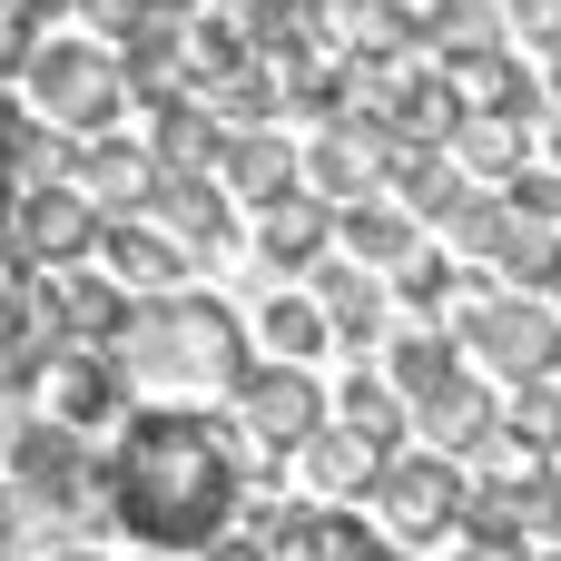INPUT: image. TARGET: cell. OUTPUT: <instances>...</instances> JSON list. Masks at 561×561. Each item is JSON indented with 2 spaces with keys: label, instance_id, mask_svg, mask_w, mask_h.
I'll return each instance as SVG.
<instances>
[{
  "label": "cell",
  "instance_id": "cell-3",
  "mask_svg": "<svg viewBox=\"0 0 561 561\" xmlns=\"http://www.w3.org/2000/svg\"><path fill=\"white\" fill-rule=\"evenodd\" d=\"M128 59H118V39H79V30H59V39H30V59H20V99H30V118H49L69 148L79 138H108L118 128V108H128Z\"/></svg>",
  "mask_w": 561,
  "mask_h": 561
},
{
  "label": "cell",
  "instance_id": "cell-33",
  "mask_svg": "<svg viewBox=\"0 0 561 561\" xmlns=\"http://www.w3.org/2000/svg\"><path fill=\"white\" fill-rule=\"evenodd\" d=\"M542 158H552V168H561V108H552V118H542Z\"/></svg>",
  "mask_w": 561,
  "mask_h": 561
},
{
  "label": "cell",
  "instance_id": "cell-18",
  "mask_svg": "<svg viewBox=\"0 0 561 561\" xmlns=\"http://www.w3.org/2000/svg\"><path fill=\"white\" fill-rule=\"evenodd\" d=\"M463 375H473V355H463L454 325H404V335L385 345V385H394L404 404H434V394L463 385Z\"/></svg>",
  "mask_w": 561,
  "mask_h": 561
},
{
  "label": "cell",
  "instance_id": "cell-24",
  "mask_svg": "<svg viewBox=\"0 0 561 561\" xmlns=\"http://www.w3.org/2000/svg\"><path fill=\"white\" fill-rule=\"evenodd\" d=\"M503 227H513V197L473 178V187L454 197V217H444V247H454L463 266H483V276H493V247H503Z\"/></svg>",
  "mask_w": 561,
  "mask_h": 561
},
{
  "label": "cell",
  "instance_id": "cell-11",
  "mask_svg": "<svg viewBox=\"0 0 561 561\" xmlns=\"http://www.w3.org/2000/svg\"><path fill=\"white\" fill-rule=\"evenodd\" d=\"M148 217H158V227H168L187 256H227V247H237V217H247V207L227 197V178H217V168H168V178H158V207H148Z\"/></svg>",
  "mask_w": 561,
  "mask_h": 561
},
{
  "label": "cell",
  "instance_id": "cell-23",
  "mask_svg": "<svg viewBox=\"0 0 561 561\" xmlns=\"http://www.w3.org/2000/svg\"><path fill=\"white\" fill-rule=\"evenodd\" d=\"M424 49H434V59L513 49V10H503V0H424Z\"/></svg>",
  "mask_w": 561,
  "mask_h": 561
},
{
  "label": "cell",
  "instance_id": "cell-29",
  "mask_svg": "<svg viewBox=\"0 0 561 561\" xmlns=\"http://www.w3.org/2000/svg\"><path fill=\"white\" fill-rule=\"evenodd\" d=\"M187 561H276V552H266V542H256V533H247V523H237V533H217V542H207V552H187Z\"/></svg>",
  "mask_w": 561,
  "mask_h": 561
},
{
  "label": "cell",
  "instance_id": "cell-30",
  "mask_svg": "<svg viewBox=\"0 0 561 561\" xmlns=\"http://www.w3.org/2000/svg\"><path fill=\"white\" fill-rule=\"evenodd\" d=\"M20 552V493H10V473H0V561Z\"/></svg>",
  "mask_w": 561,
  "mask_h": 561
},
{
  "label": "cell",
  "instance_id": "cell-16",
  "mask_svg": "<svg viewBox=\"0 0 561 561\" xmlns=\"http://www.w3.org/2000/svg\"><path fill=\"white\" fill-rule=\"evenodd\" d=\"M306 286H316V306L335 316V345H355V355H365V345H385V306H394V276H375V266H355V256L335 247V256H325Z\"/></svg>",
  "mask_w": 561,
  "mask_h": 561
},
{
  "label": "cell",
  "instance_id": "cell-4",
  "mask_svg": "<svg viewBox=\"0 0 561 561\" xmlns=\"http://www.w3.org/2000/svg\"><path fill=\"white\" fill-rule=\"evenodd\" d=\"M227 424H237V444L256 454V473H286V463L335 424V394L316 385V365H276V355H256V375L227 394Z\"/></svg>",
  "mask_w": 561,
  "mask_h": 561
},
{
  "label": "cell",
  "instance_id": "cell-6",
  "mask_svg": "<svg viewBox=\"0 0 561 561\" xmlns=\"http://www.w3.org/2000/svg\"><path fill=\"white\" fill-rule=\"evenodd\" d=\"M454 335H463V355L493 375V385H552L561 375V306L552 296H473L463 316H454Z\"/></svg>",
  "mask_w": 561,
  "mask_h": 561
},
{
  "label": "cell",
  "instance_id": "cell-17",
  "mask_svg": "<svg viewBox=\"0 0 561 561\" xmlns=\"http://www.w3.org/2000/svg\"><path fill=\"white\" fill-rule=\"evenodd\" d=\"M217 178H227V197L256 217V207H276V197H296V187H306V148H286L276 128H237V138H227V158H217Z\"/></svg>",
  "mask_w": 561,
  "mask_h": 561
},
{
  "label": "cell",
  "instance_id": "cell-13",
  "mask_svg": "<svg viewBox=\"0 0 561 561\" xmlns=\"http://www.w3.org/2000/svg\"><path fill=\"white\" fill-rule=\"evenodd\" d=\"M335 217L345 207H325L316 187H296V197H276V207H256V266L266 276H316L325 256H335Z\"/></svg>",
  "mask_w": 561,
  "mask_h": 561
},
{
  "label": "cell",
  "instance_id": "cell-15",
  "mask_svg": "<svg viewBox=\"0 0 561 561\" xmlns=\"http://www.w3.org/2000/svg\"><path fill=\"white\" fill-rule=\"evenodd\" d=\"M99 266L128 286V296H168L178 276H197V256L158 227V217H108V237H99Z\"/></svg>",
  "mask_w": 561,
  "mask_h": 561
},
{
  "label": "cell",
  "instance_id": "cell-19",
  "mask_svg": "<svg viewBox=\"0 0 561 561\" xmlns=\"http://www.w3.org/2000/svg\"><path fill=\"white\" fill-rule=\"evenodd\" d=\"M335 247L355 256V266H375V276H394L414 247H424V217L404 207V197H355L345 217H335Z\"/></svg>",
  "mask_w": 561,
  "mask_h": 561
},
{
  "label": "cell",
  "instance_id": "cell-7",
  "mask_svg": "<svg viewBox=\"0 0 561 561\" xmlns=\"http://www.w3.org/2000/svg\"><path fill=\"white\" fill-rule=\"evenodd\" d=\"M375 503V523L414 552V542H444V533H463V503H473V473L454 463V454H434V444H404L394 463H385V483L365 493Z\"/></svg>",
  "mask_w": 561,
  "mask_h": 561
},
{
  "label": "cell",
  "instance_id": "cell-9",
  "mask_svg": "<svg viewBox=\"0 0 561 561\" xmlns=\"http://www.w3.org/2000/svg\"><path fill=\"white\" fill-rule=\"evenodd\" d=\"M39 286V316H49V345H118V325H128V286L99 266V256H79V266H49V276H30Z\"/></svg>",
  "mask_w": 561,
  "mask_h": 561
},
{
  "label": "cell",
  "instance_id": "cell-20",
  "mask_svg": "<svg viewBox=\"0 0 561 561\" xmlns=\"http://www.w3.org/2000/svg\"><path fill=\"white\" fill-rule=\"evenodd\" d=\"M256 355H276V365H316L325 345H335V316L316 306V286H276V296H256Z\"/></svg>",
  "mask_w": 561,
  "mask_h": 561
},
{
  "label": "cell",
  "instance_id": "cell-10",
  "mask_svg": "<svg viewBox=\"0 0 561 561\" xmlns=\"http://www.w3.org/2000/svg\"><path fill=\"white\" fill-rule=\"evenodd\" d=\"M69 178L99 197V217H148L168 168H158L148 138H118V128H108V138H79V148H69Z\"/></svg>",
  "mask_w": 561,
  "mask_h": 561
},
{
  "label": "cell",
  "instance_id": "cell-2",
  "mask_svg": "<svg viewBox=\"0 0 561 561\" xmlns=\"http://www.w3.org/2000/svg\"><path fill=\"white\" fill-rule=\"evenodd\" d=\"M108 355H118V375H128L138 404H227L256 375V325L227 296L168 286V296L128 306V325H118Z\"/></svg>",
  "mask_w": 561,
  "mask_h": 561
},
{
  "label": "cell",
  "instance_id": "cell-21",
  "mask_svg": "<svg viewBox=\"0 0 561 561\" xmlns=\"http://www.w3.org/2000/svg\"><path fill=\"white\" fill-rule=\"evenodd\" d=\"M463 108H503V118H552V89L513 59V49H483V59H444Z\"/></svg>",
  "mask_w": 561,
  "mask_h": 561
},
{
  "label": "cell",
  "instance_id": "cell-32",
  "mask_svg": "<svg viewBox=\"0 0 561 561\" xmlns=\"http://www.w3.org/2000/svg\"><path fill=\"white\" fill-rule=\"evenodd\" d=\"M454 561H533V552H503V542H463Z\"/></svg>",
  "mask_w": 561,
  "mask_h": 561
},
{
  "label": "cell",
  "instance_id": "cell-8",
  "mask_svg": "<svg viewBox=\"0 0 561 561\" xmlns=\"http://www.w3.org/2000/svg\"><path fill=\"white\" fill-rule=\"evenodd\" d=\"M39 414L49 424H69V434H118L128 424V375H118V355L108 345H49V365H39Z\"/></svg>",
  "mask_w": 561,
  "mask_h": 561
},
{
  "label": "cell",
  "instance_id": "cell-28",
  "mask_svg": "<svg viewBox=\"0 0 561 561\" xmlns=\"http://www.w3.org/2000/svg\"><path fill=\"white\" fill-rule=\"evenodd\" d=\"M513 10V39H533V49H561V0H503Z\"/></svg>",
  "mask_w": 561,
  "mask_h": 561
},
{
  "label": "cell",
  "instance_id": "cell-36",
  "mask_svg": "<svg viewBox=\"0 0 561 561\" xmlns=\"http://www.w3.org/2000/svg\"><path fill=\"white\" fill-rule=\"evenodd\" d=\"M148 561H178V552H148Z\"/></svg>",
  "mask_w": 561,
  "mask_h": 561
},
{
  "label": "cell",
  "instance_id": "cell-26",
  "mask_svg": "<svg viewBox=\"0 0 561 561\" xmlns=\"http://www.w3.org/2000/svg\"><path fill=\"white\" fill-rule=\"evenodd\" d=\"M503 444H513L523 463H552V454H561V385H513V404H503Z\"/></svg>",
  "mask_w": 561,
  "mask_h": 561
},
{
  "label": "cell",
  "instance_id": "cell-12",
  "mask_svg": "<svg viewBox=\"0 0 561 561\" xmlns=\"http://www.w3.org/2000/svg\"><path fill=\"white\" fill-rule=\"evenodd\" d=\"M385 168H394V138H385V128H355V118H325V138L306 148V187H316L325 207L385 197Z\"/></svg>",
  "mask_w": 561,
  "mask_h": 561
},
{
  "label": "cell",
  "instance_id": "cell-35",
  "mask_svg": "<svg viewBox=\"0 0 561 561\" xmlns=\"http://www.w3.org/2000/svg\"><path fill=\"white\" fill-rule=\"evenodd\" d=\"M542 296H552V306H561V276H552V286H542Z\"/></svg>",
  "mask_w": 561,
  "mask_h": 561
},
{
  "label": "cell",
  "instance_id": "cell-31",
  "mask_svg": "<svg viewBox=\"0 0 561 561\" xmlns=\"http://www.w3.org/2000/svg\"><path fill=\"white\" fill-rule=\"evenodd\" d=\"M39 561H108V552H99V542H49Z\"/></svg>",
  "mask_w": 561,
  "mask_h": 561
},
{
  "label": "cell",
  "instance_id": "cell-1",
  "mask_svg": "<svg viewBox=\"0 0 561 561\" xmlns=\"http://www.w3.org/2000/svg\"><path fill=\"white\" fill-rule=\"evenodd\" d=\"M256 454L217 404H138L108 434V483H118V533L138 552H207L247 513Z\"/></svg>",
  "mask_w": 561,
  "mask_h": 561
},
{
  "label": "cell",
  "instance_id": "cell-5",
  "mask_svg": "<svg viewBox=\"0 0 561 561\" xmlns=\"http://www.w3.org/2000/svg\"><path fill=\"white\" fill-rule=\"evenodd\" d=\"M99 237H108L99 197H89V187L59 168V178H30V187H10L0 266H20V276H49V266H79V256H99Z\"/></svg>",
  "mask_w": 561,
  "mask_h": 561
},
{
  "label": "cell",
  "instance_id": "cell-34",
  "mask_svg": "<svg viewBox=\"0 0 561 561\" xmlns=\"http://www.w3.org/2000/svg\"><path fill=\"white\" fill-rule=\"evenodd\" d=\"M533 561H561V542H533Z\"/></svg>",
  "mask_w": 561,
  "mask_h": 561
},
{
  "label": "cell",
  "instance_id": "cell-27",
  "mask_svg": "<svg viewBox=\"0 0 561 561\" xmlns=\"http://www.w3.org/2000/svg\"><path fill=\"white\" fill-rule=\"evenodd\" d=\"M335 414H345V424H365V434H385V444H404V434H414V404L385 385V365H375V375H345V385H335Z\"/></svg>",
  "mask_w": 561,
  "mask_h": 561
},
{
  "label": "cell",
  "instance_id": "cell-22",
  "mask_svg": "<svg viewBox=\"0 0 561 561\" xmlns=\"http://www.w3.org/2000/svg\"><path fill=\"white\" fill-rule=\"evenodd\" d=\"M533 128H542V118H503V108H473V118L454 128V158H463V178H483V187H513V178L533 168Z\"/></svg>",
  "mask_w": 561,
  "mask_h": 561
},
{
  "label": "cell",
  "instance_id": "cell-14",
  "mask_svg": "<svg viewBox=\"0 0 561 561\" xmlns=\"http://www.w3.org/2000/svg\"><path fill=\"white\" fill-rule=\"evenodd\" d=\"M394 454H404V444H385V434H365V424H345V414H335V424L296 454V473L316 483V503H365V493L385 483V463H394Z\"/></svg>",
  "mask_w": 561,
  "mask_h": 561
},
{
  "label": "cell",
  "instance_id": "cell-25",
  "mask_svg": "<svg viewBox=\"0 0 561 561\" xmlns=\"http://www.w3.org/2000/svg\"><path fill=\"white\" fill-rule=\"evenodd\" d=\"M493 276H513L523 296H542L561 276V227H542L533 207H513V227H503V247H493Z\"/></svg>",
  "mask_w": 561,
  "mask_h": 561
}]
</instances>
